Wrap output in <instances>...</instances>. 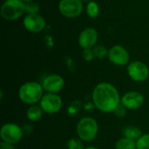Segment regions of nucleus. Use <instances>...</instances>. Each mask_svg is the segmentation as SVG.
Segmentation results:
<instances>
[{"label": "nucleus", "instance_id": "obj_24", "mask_svg": "<svg viewBox=\"0 0 149 149\" xmlns=\"http://www.w3.org/2000/svg\"><path fill=\"white\" fill-rule=\"evenodd\" d=\"M127 109L121 104H120L116 108L115 110L113 111V113L116 117L118 118H124L126 115H127Z\"/></svg>", "mask_w": 149, "mask_h": 149}, {"label": "nucleus", "instance_id": "obj_23", "mask_svg": "<svg viewBox=\"0 0 149 149\" xmlns=\"http://www.w3.org/2000/svg\"><path fill=\"white\" fill-rule=\"evenodd\" d=\"M82 58L86 62H91L95 58L93 49H84L82 52Z\"/></svg>", "mask_w": 149, "mask_h": 149}, {"label": "nucleus", "instance_id": "obj_21", "mask_svg": "<svg viewBox=\"0 0 149 149\" xmlns=\"http://www.w3.org/2000/svg\"><path fill=\"white\" fill-rule=\"evenodd\" d=\"M136 149H149V134H143L136 141Z\"/></svg>", "mask_w": 149, "mask_h": 149}, {"label": "nucleus", "instance_id": "obj_1", "mask_svg": "<svg viewBox=\"0 0 149 149\" xmlns=\"http://www.w3.org/2000/svg\"><path fill=\"white\" fill-rule=\"evenodd\" d=\"M121 96L115 86L109 82L97 84L92 93V102L96 109L101 113H113L120 104Z\"/></svg>", "mask_w": 149, "mask_h": 149}, {"label": "nucleus", "instance_id": "obj_3", "mask_svg": "<svg viewBox=\"0 0 149 149\" xmlns=\"http://www.w3.org/2000/svg\"><path fill=\"white\" fill-rule=\"evenodd\" d=\"M76 133L78 137L84 142L93 141L99 134L98 121L91 116L81 118L77 123Z\"/></svg>", "mask_w": 149, "mask_h": 149}, {"label": "nucleus", "instance_id": "obj_4", "mask_svg": "<svg viewBox=\"0 0 149 149\" xmlns=\"http://www.w3.org/2000/svg\"><path fill=\"white\" fill-rule=\"evenodd\" d=\"M26 13V3L22 0H4L0 7L1 17L9 22L16 21Z\"/></svg>", "mask_w": 149, "mask_h": 149}, {"label": "nucleus", "instance_id": "obj_6", "mask_svg": "<svg viewBox=\"0 0 149 149\" xmlns=\"http://www.w3.org/2000/svg\"><path fill=\"white\" fill-rule=\"evenodd\" d=\"M58 9L63 17L66 18H75L82 14L84 3L81 0H59Z\"/></svg>", "mask_w": 149, "mask_h": 149}, {"label": "nucleus", "instance_id": "obj_12", "mask_svg": "<svg viewBox=\"0 0 149 149\" xmlns=\"http://www.w3.org/2000/svg\"><path fill=\"white\" fill-rule=\"evenodd\" d=\"M145 101L144 95L138 91H129L121 96L120 104L123 105L127 110L140 109Z\"/></svg>", "mask_w": 149, "mask_h": 149}, {"label": "nucleus", "instance_id": "obj_22", "mask_svg": "<svg viewBox=\"0 0 149 149\" xmlns=\"http://www.w3.org/2000/svg\"><path fill=\"white\" fill-rule=\"evenodd\" d=\"M39 10V4L34 1L26 3V14H38Z\"/></svg>", "mask_w": 149, "mask_h": 149}, {"label": "nucleus", "instance_id": "obj_11", "mask_svg": "<svg viewBox=\"0 0 149 149\" xmlns=\"http://www.w3.org/2000/svg\"><path fill=\"white\" fill-rule=\"evenodd\" d=\"M42 86L45 93H58L65 86L64 78L57 73H52L46 75L42 79Z\"/></svg>", "mask_w": 149, "mask_h": 149}, {"label": "nucleus", "instance_id": "obj_15", "mask_svg": "<svg viewBox=\"0 0 149 149\" xmlns=\"http://www.w3.org/2000/svg\"><path fill=\"white\" fill-rule=\"evenodd\" d=\"M122 134H123L124 137L134 140V141H137L143 134L141 129L136 126H127V127H125L123 128Z\"/></svg>", "mask_w": 149, "mask_h": 149}, {"label": "nucleus", "instance_id": "obj_18", "mask_svg": "<svg viewBox=\"0 0 149 149\" xmlns=\"http://www.w3.org/2000/svg\"><path fill=\"white\" fill-rule=\"evenodd\" d=\"M93 52H94V56L95 58L98 59H103L106 57H107L108 55V50L105 45H96L93 48Z\"/></svg>", "mask_w": 149, "mask_h": 149}, {"label": "nucleus", "instance_id": "obj_28", "mask_svg": "<svg viewBox=\"0 0 149 149\" xmlns=\"http://www.w3.org/2000/svg\"><path fill=\"white\" fill-rule=\"evenodd\" d=\"M23 2H24L25 3H29V2H31V1H33V0H22Z\"/></svg>", "mask_w": 149, "mask_h": 149}, {"label": "nucleus", "instance_id": "obj_10", "mask_svg": "<svg viewBox=\"0 0 149 149\" xmlns=\"http://www.w3.org/2000/svg\"><path fill=\"white\" fill-rule=\"evenodd\" d=\"M23 25L31 33H39L46 27V21L40 14H26L23 19Z\"/></svg>", "mask_w": 149, "mask_h": 149}, {"label": "nucleus", "instance_id": "obj_26", "mask_svg": "<svg viewBox=\"0 0 149 149\" xmlns=\"http://www.w3.org/2000/svg\"><path fill=\"white\" fill-rule=\"evenodd\" d=\"M45 43L47 45L48 47H52L53 45H54V42H53V39H52V36H46L45 37Z\"/></svg>", "mask_w": 149, "mask_h": 149}, {"label": "nucleus", "instance_id": "obj_20", "mask_svg": "<svg viewBox=\"0 0 149 149\" xmlns=\"http://www.w3.org/2000/svg\"><path fill=\"white\" fill-rule=\"evenodd\" d=\"M81 107H82V103L79 101V100H73L72 102H71V104L67 107V114L68 115H70V116H74V115H76L79 112V110H80V108H81Z\"/></svg>", "mask_w": 149, "mask_h": 149}, {"label": "nucleus", "instance_id": "obj_13", "mask_svg": "<svg viewBox=\"0 0 149 149\" xmlns=\"http://www.w3.org/2000/svg\"><path fill=\"white\" fill-rule=\"evenodd\" d=\"M99 32L93 27L85 28L78 37L79 45L84 49H93L98 42Z\"/></svg>", "mask_w": 149, "mask_h": 149}, {"label": "nucleus", "instance_id": "obj_25", "mask_svg": "<svg viewBox=\"0 0 149 149\" xmlns=\"http://www.w3.org/2000/svg\"><path fill=\"white\" fill-rule=\"evenodd\" d=\"M0 149H16V148L13 144L1 141L0 142Z\"/></svg>", "mask_w": 149, "mask_h": 149}, {"label": "nucleus", "instance_id": "obj_7", "mask_svg": "<svg viewBox=\"0 0 149 149\" xmlns=\"http://www.w3.org/2000/svg\"><path fill=\"white\" fill-rule=\"evenodd\" d=\"M127 72L129 78L138 83L145 82L149 78V67L140 60L131 61L127 65Z\"/></svg>", "mask_w": 149, "mask_h": 149}, {"label": "nucleus", "instance_id": "obj_14", "mask_svg": "<svg viewBox=\"0 0 149 149\" xmlns=\"http://www.w3.org/2000/svg\"><path fill=\"white\" fill-rule=\"evenodd\" d=\"M44 113H45L39 105L38 106V105H32V106H30L28 107V109L26 110V118L30 121L36 122V121H38L42 118Z\"/></svg>", "mask_w": 149, "mask_h": 149}, {"label": "nucleus", "instance_id": "obj_16", "mask_svg": "<svg viewBox=\"0 0 149 149\" xmlns=\"http://www.w3.org/2000/svg\"><path fill=\"white\" fill-rule=\"evenodd\" d=\"M115 149H136V141L122 137L119 139L114 145Z\"/></svg>", "mask_w": 149, "mask_h": 149}, {"label": "nucleus", "instance_id": "obj_17", "mask_svg": "<svg viewBox=\"0 0 149 149\" xmlns=\"http://www.w3.org/2000/svg\"><path fill=\"white\" fill-rule=\"evenodd\" d=\"M86 13L90 18H96L100 14V6L97 2L92 0L86 3Z\"/></svg>", "mask_w": 149, "mask_h": 149}, {"label": "nucleus", "instance_id": "obj_5", "mask_svg": "<svg viewBox=\"0 0 149 149\" xmlns=\"http://www.w3.org/2000/svg\"><path fill=\"white\" fill-rule=\"evenodd\" d=\"M24 134L23 127L12 122L4 123L0 128L1 141L10 144L15 145L18 143L23 139Z\"/></svg>", "mask_w": 149, "mask_h": 149}, {"label": "nucleus", "instance_id": "obj_8", "mask_svg": "<svg viewBox=\"0 0 149 149\" xmlns=\"http://www.w3.org/2000/svg\"><path fill=\"white\" fill-rule=\"evenodd\" d=\"M39 106L44 113L48 114H55L63 107V100L58 93H45L42 97Z\"/></svg>", "mask_w": 149, "mask_h": 149}, {"label": "nucleus", "instance_id": "obj_27", "mask_svg": "<svg viewBox=\"0 0 149 149\" xmlns=\"http://www.w3.org/2000/svg\"><path fill=\"white\" fill-rule=\"evenodd\" d=\"M85 149H100V148H96V147H93V146H91V147L85 148Z\"/></svg>", "mask_w": 149, "mask_h": 149}, {"label": "nucleus", "instance_id": "obj_2", "mask_svg": "<svg viewBox=\"0 0 149 149\" xmlns=\"http://www.w3.org/2000/svg\"><path fill=\"white\" fill-rule=\"evenodd\" d=\"M45 94L42 84L37 81H27L22 84L17 91V96L24 104L32 106L39 103Z\"/></svg>", "mask_w": 149, "mask_h": 149}, {"label": "nucleus", "instance_id": "obj_19", "mask_svg": "<svg viewBox=\"0 0 149 149\" xmlns=\"http://www.w3.org/2000/svg\"><path fill=\"white\" fill-rule=\"evenodd\" d=\"M84 141L80 140L79 137L71 138L66 142V148L67 149H85Z\"/></svg>", "mask_w": 149, "mask_h": 149}, {"label": "nucleus", "instance_id": "obj_9", "mask_svg": "<svg viewBox=\"0 0 149 149\" xmlns=\"http://www.w3.org/2000/svg\"><path fill=\"white\" fill-rule=\"evenodd\" d=\"M107 58L117 66H126L130 63V54L127 48L121 45H113L108 50Z\"/></svg>", "mask_w": 149, "mask_h": 149}, {"label": "nucleus", "instance_id": "obj_29", "mask_svg": "<svg viewBox=\"0 0 149 149\" xmlns=\"http://www.w3.org/2000/svg\"><path fill=\"white\" fill-rule=\"evenodd\" d=\"M83 3H88V2H90V1H92V0H81Z\"/></svg>", "mask_w": 149, "mask_h": 149}]
</instances>
